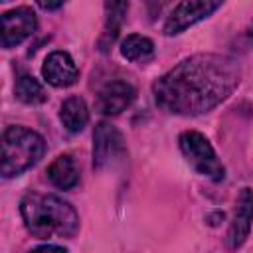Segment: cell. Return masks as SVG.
I'll list each match as a JSON object with an SVG mask.
<instances>
[{
	"mask_svg": "<svg viewBox=\"0 0 253 253\" xmlns=\"http://www.w3.org/2000/svg\"><path fill=\"white\" fill-rule=\"evenodd\" d=\"M241 77L239 65L219 53H196L182 59L152 85L154 101L174 115H202L225 101Z\"/></svg>",
	"mask_w": 253,
	"mask_h": 253,
	"instance_id": "1",
	"label": "cell"
},
{
	"mask_svg": "<svg viewBox=\"0 0 253 253\" xmlns=\"http://www.w3.org/2000/svg\"><path fill=\"white\" fill-rule=\"evenodd\" d=\"M26 229L40 237H73L79 229V215L73 206L53 194H28L20 204Z\"/></svg>",
	"mask_w": 253,
	"mask_h": 253,
	"instance_id": "2",
	"label": "cell"
},
{
	"mask_svg": "<svg viewBox=\"0 0 253 253\" xmlns=\"http://www.w3.org/2000/svg\"><path fill=\"white\" fill-rule=\"evenodd\" d=\"M45 152V140L32 128L8 126L2 136V176L12 178L32 168Z\"/></svg>",
	"mask_w": 253,
	"mask_h": 253,
	"instance_id": "3",
	"label": "cell"
},
{
	"mask_svg": "<svg viewBox=\"0 0 253 253\" xmlns=\"http://www.w3.org/2000/svg\"><path fill=\"white\" fill-rule=\"evenodd\" d=\"M180 150L186 156L188 164L196 172L208 176L213 182L223 180L225 168L217 160L215 150L211 148L210 140L202 132H198V130H186V132H182V136H180Z\"/></svg>",
	"mask_w": 253,
	"mask_h": 253,
	"instance_id": "4",
	"label": "cell"
},
{
	"mask_svg": "<svg viewBox=\"0 0 253 253\" xmlns=\"http://www.w3.org/2000/svg\"><path fill=\"white\" fill-rule=\"evenodd\" d=\"M126 156L123 134L111 123H99L93 132V166L103 170Z\"/></svg>",
	"mask_w": 253,
	"mask_h": 253,
	"instance_id": "5",
	"label": "cell"
},
{
	"mask_svg": "<svg viewBox=\"0 0 253 253\" xmlns=\"http://www.w3.org/2000/svg\"><path fill=\"white\" fill-rule=\"evenodd\" d=\"M225 0H182L172 14L168 16L164 24V34L166 36H176L190 26L198 24L200 20L211 16Z\"/></svg>",
	"mask_w": 253,
	"mask_h": 253,
	"instance_id": "6",
	"label": "cell"
},
{
	"mask_svg": "<svg viewBox=\"0 0 253 253\" xmlns=\"http://www.w3.org/2000/svg\"><path fill=\"white\" fill-rule=\"evenodd\" d=\"M38 18L28 6L14 8L2 16V47H14L36 32Z\"/></svg>",
	"mask_w": 253,
	"mask_h": 253,
	"instance_id": "7",
	"label": "cell"
},
{
	"mask_svg": "<svg viewBox=\"0 0 253 253\" xmlns=\"http://www.w3.org/2000/svg\"><path fill=\"white\" fill-rule=\"evenodd\" d=\"M134 87L126 81L115 79L101 87L97 95V111L103 115H119L134 101Z\"/></svg>",
	"mask_w": 253,
	"mask_h": 253,
	"instance_id": "8",
	"label": "cell"
},
{
	"mask_svg": "<svg viewBox=\"0 0 253 253\" xmlns=\"http://www.w3.org/2000/svg\"><path fill=\"white\" fill-rule=\"evenodd\" d=\"M42 75L53 87H69L79 79V69L69 53L51 51L43 61Z\"/></svg>",
	"mask_w": 253,
	"mask_h": 253,
	"instance_id": "9",
	"label": "cell"
},
{
	"mask_svg": "<svg viewBox=\"0 0 253 253\" xmlns=\"http://www.w3.org/2000/svg\"><path fill=\"white\" fill-rule=\"evenodd\" d=\"M251 221H253V190L243 188L237 196L235 215H233V221H231L229 233H227V245L231 249H237L243 245V241L249 235Z\"/></svg>",
	"mask_w": 253,
	"mask_h": 253,
	"instance_id": "10",
	"label": "cell"
},
{
	"mask_svg": "<svg viewBox=\"0 0 253 253\" xmlns=\"http://www.w3.org/2000/svg\"><path fill=\"white\" fill-rule=\"evenodd\" d=\"M59 121L61 125L69 130V132H79L85 128L87 121H89V111H87V105L81 97H67L63 103H61V109H59Z\"/></svg>",
	"mask_w": 253,
	"mask_h": 253,
	"instance_id": "11",
	"label": "cell"
},
{
	"mask_svg": "<svg viewBox=\"0 0 253 253\" xmlns=\"http://www.w3.org/2000/svg\"><path fill=\"white\" fill-rule=\"evenodd\" d=\"M47 178H49V182L53 186H57L61 190H71L79 182V170H77V166H75V162H73L71 156L61 154V156H57L49 164Z\"/></svg>",
	"mask_w": 253,
	"mask_h": 253,
	"instance_id": "12",
	"label": "cell"
},
{
	"mask_svg": "<svg viewBox=\"0 0 253 253\" xmlns=\"http://www.w3.org/2000/svg\"><path fill=\"white\" fill-rule=\"evenodd\" d=\"M121 55L128 61H148L154 55V43L146 36L130 34L121 43Z\"/></svg>",
	"mask_w": 253,
	"mask_h": 253,
	"instance_id": "13",
	"label": "cell"
},
{
	"mask_svg": "<svg viewBox=\"0 0 253 253\" xmlns=\"http://www.w3.org/2000/svg\"><path fill=\"white\" fill-rule=\"evenodd\" d=\"M126 10H128V2L126 0H105V34L103 40L107 43H113L115 38L119 36V30L126 18Z\"/></svg>",
	"mask_w": 253,
	"mask_h": 253,
	"instance_id": "14",
	"label": "cell"
},
{
	"mask_svg": "<svg viewBox=\"0 0 253 253\" xmlns=\"http://www.w3.org/2000/svg\"><path fill=\"white\" fill-rule=\"evenodd\" d=\"M14 93H16V97H18L22 103H26V105H40V103H43V101L47 99L43 85H42L36 77H32V75H22V77H18L16 87H14Z\"/></svg>",
	"mask_w": 253,
	"mask_h": 253,
	"instance_id": "15",
	"label": "cell"
},
{
	"mask_svg": "<svg viewBox=\"0 0 253 253\" xmlns=\"http://www.w3.org/2000/svg\"><path fill=\"white\" fill-rule=\"evenodd\" d=\"M36 4L42 8V10H55L63 4V0H36Z\"/></svg>",
	"mask_w": 253,
	"mask_h": 253,
	"instance_id": "16",
	"label": "cell"
},
{
	"mask_svg": "<svg viewBox=\"0 0 253 253\" xmlns=\"http://www.w3.org/2000/svg\"><path fill=\"white\" fill-rule=\"evenodd\" d=\"M249 36L253 38V24H251V28H249Z\"/></svg>",
	"mask_w": 253,
	"mask_h": 253,
	"instance_id": "17",
	"label": "cell"
}]
</instances>
